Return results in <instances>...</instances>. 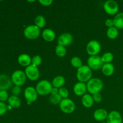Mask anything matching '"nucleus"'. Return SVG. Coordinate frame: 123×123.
<instances>
[{
  "label": "nucleus",
  "instance_id": "nucleus-1",
  "mask_svg": "<svg viewBox=\"0 0 123 123\" xmlns=\"http://www.w3.org/2000/svg\"><path fill=\"white\" fill-rule=\"evenodd\" d=\"M87 91L91 94L98 93L103 88V82L99 78H91L86 84Z\"/></svg>",
  "mask_w": 123,
  "mask_h": 123
},
{
  "label": "nucleus",
  "instance_id": "nucleus-2",
  "mask_svg": "<svg viewBox=\"0 0 123 123\" xmlns=\"http://www.w3.org/2000/svg\"><path fill=\"white\" fill-rule=\"evenodd\" d=\"M92 75V70L88 66L83 65L80 68H78L76 77L78 80L80 82H88L91 79Z\"/></svg>",
  "mask_w": 123,
  "mask_h": 123
},
{
  "label": "nucleus",
  "instance_id": "nucleus-3",
  "mask_svg": "<svg viewBox=\"0 0 123 123\" xmlns=\"http://www.w3.org/2000/svg\"><path fill=\"white\" fill-rule=\"evenodd\" d=\"M53 86L52 83L48 80H42L37 83L36 85V91L38 94L42 96H45L50 94Z\"/></svg>",
  "mask_w": 123,
  "mask_h": 123
},
{
  "label": "nucleus",
  "instance_id": "nucleus-4",
  "mask_svg": "<svg viewBox=\"0 0 123 123\" xmlns=\"http://www.w3.org/2000/svg\"><path fill=\"white\" fill-rule=\"evenodd\" d=\"M24 34L29 40H35L39 37L40 34V29L36 25H30L25 27Z\"/></svg>",
  "mask_w": 123,
  "mask_h": 123
},
{
  "label": "nucleus",
  "instance_id": "nucleus-5",
  "mask_svg": "<svg viewBox=\"0 0 123 123\" xmlns=\"http://www.w3.org/2000/svg\"><path fill=\"white\" fill-rule=\"evenodd\" d=\"M60 108L62 112L70 114L75 110V104L72 100L70 98H63L60 104Z\"/></svg>",
  "mask_w": 123,
  "mask_h": 123
},
{
  "label": "nucleus",
  "instance_id": "nucleus-6",
  "mask_svg": "<svg viewBox=\"0 0 123 123\" xmlns=\"http://www.w3.org/2000/svg\"><path fill=\"white\" fill-rule=\"evenodd\" d=\"M12 81L16 86H20L24 85L26 82V76L25 72H23L22 70H18L14 71L12 75Z\"/></svg>",
  "mask_w": 123,
  "mask_h": 123
},
{
  "label": "nucleus",
  "instance_id": "nucleus-7",
  "mask_svg": "<svg viewBox=\"0 0 123 123\" xmlns=\"http://www.w3.org/2000/svg\"><path fill=\"white\" fill-rule=\"evenodd\" d=\"M88 66L91 69L97 70L102 68L103 64V62L102 61V56L98 55L95 56H90L88 59Z\"/></svg>",
  "mask_w": 123,
  "mask_h": 123
},
{
  "label": "nucleus",
  "instance_id": "nucleus-8",
  "mask_svg": "<svg viewBox=\"0 0 123 123\" xmlns=\"http://www.w3.org/2000/svg\"><path fill=\"white\" fill-rule=\"evenodd\" d=\"M86 50L90 56L97 55L101 50L100 43L95 40L90 41L86 44Z\"/></svg>",
  "mask_w": 123,
  "mask_h": 123
},
{
  "label": "nucleus",
  "instance_id": "nucleus-9",
  "mask_svg": "<svg viewBox=\"0 0 123 123\" xmlns=\"http://www.w3.org/2000/svg\"><path fill=\"white\" fill-rule=\"evenodd\" d=\"M103 8L105 12L110 15L117 14L119 10V6L116 1L114 0H108L105 2Z\"/></svg>",
  "mask_w": 123,
  "mask_h": 123
},
{
  "label": "nucleus",
  "instance_id": "nucleus-10",
  "mask_svg": "<svg viewBox=\"0 0 123 123\" xmlns=\"http://www.w3.org/2000/svg\"><path fill=\"white\" fill-rule=\"evenodd\" d=\"M25 73L26 78L32 81L37 80L39 78L40 72L38 67L32 64L26 67Z\"/></svg>",
  "mask_w": 123,
  "mask_h": 123
},
{
  "label": "nucleus",
  "instance_id": "nucleus-11",
  "mask_svg": "<svg viewBox=\"0 0 123 123\" xmlns=\"http://www.w3.org/2000/svg\"><path fill=\"white\" fill-rule=\"evenodd\" d=\"M24 96L27 102L32 103L37 100L38 98V93L36 88L32 86H28L26 88L24 91Z\"/></svg>",
  "mask_w": 123,
  "mask_h": 123
},
{
  "label": "nucleus",
  "instance_id": "nucleus-12",
  "mask_svg": "<svg viewBox=\"0 0 123 123\" xmlns=\"http://www.w3.org/2000/svg\"><path fill=\"white\" fill-rule=\"evenodd\" d=\"M73 36L69 32H64L59 36L58 38V44L63 46H67L72 44L73 42Z\"/></svg>",
  "mask_w": 123,
  "mask_h": 123
},
{
  "label": "nucleus",
  "instance_id": "nucleus-13",
  "mask_svg": "<svg viewBox=\"0 0 123 123\" xmlns=\"http://www.w3.org/2000/svg\"><path fill=\"white\" fill-rule=\"evenodd\" d=\"M12 86V79L8 75L0 74V91H6Z\"/></svg>",
  "mask_w": 123,
  "mask_h": 123
},
{
  "label": "nucleus",
  "instance_id": "nucleus-14",
  "mask_svg": "<svg viewBox=\"0 0 123 123\" xmlns=\"http://www.w3.org/2000/svg\"><path fill=\"white\" fill-rule=\"evenodd\" d=\"M107 123H123V118L121 114L117 111H112L108 114Z\"/></svg>",
  "mask_w": 123,
  "mask_h": 123
},
{
  "label": "nucleus",
  "instance_id": "nucleus-15",
  "mask_svg": "<svg viewBox=\"0 0 123 123\" xmlns=\"http://www.w3.org/2000/svg\"><path fill=\"white\" fill-rule=\"evenodd\" d=\"M86 91H87V86H86V84H85V83L79 82L74 85L73 92L76 96H83L86 94Z\"/></svg>",
  "mask_w": 123,
  "mask_h": 123
},
{
  "label": "nucleus",
  "instance_id": "nucleus-16",
  "mask_svg": "<svg viewBox=\"0 0 123 123\" xmlns=\"http://www.w3.org/2000/svg\"><path fill=\"white\" fill-rule=\"evenodd\" d=\"M42 36L43 39L48 42H51L54 41L56 37L55 32L50 28L44 29L42 32Z\"/></svg>",
  "mask_w": 123,
  "mask_h": 123
},
{
  "label": "nucleus",
  "instance_id": "nucleus-17",
  "mask_svg": "<svg viewBox=\"0 0 123 123\" xmlns=\"http://www.w3.org/2000/svg\"><path fill=\"white\" fill-rule=\"evenodd\" d=\"M108 112L104 109H97L94 112V118L97 121H103L106 120L108 117Z\"/></svg>",
  "mask_w": 123,
  "mask_h": 123
},
{
  "label": "nucleus",
  "instance_id": "nucleus-18",
  "mask_svg": "<svg viewBox=\"0 0 123 123\" xmlns=\"http://www.w3.org/2000/svg\"><path fill=\"white\" fill-rule=\"evenodd\" d=\"M31 58H32L28 54H22L18 56V63L22 66L26 67L31 64Z\"/></svg>",
  "mask_w": 123,
  "mask_h": 123
},
{
  "label": "nucleus",
  "instance_id": "nucleus-19",
  "mask_svg": "<svg viewBox=\"0 0 123 123\" xmlns=\"http://www.w3.org/2000/svg\"><path fill=\"white\" fill-rule=\"evenodd\" d=\"M83 106L86 108H90L94 104V100L92 96L88 94H85L82 96L81 100Z\"/></svg>",
  "mask_w": 123,
  "mask_h": 123
},
{
  "label": "nucleus",
  "instance_id": "nucleus-20",
  "mask_svg": "<svg viewBox=\"0 0 123 123\" xmlns=\"http://www.w3.org/2000/svg\"><path fill=\"white\" fill-rule=\"evenodd\" d=\"M102 71L104 75L106 76H110L114 73L115 67L111 63L104 64L102 68Z\"/></svg>",
  "mask_w": 123,
  "mask_h": 123
},
{
  "label": "nucleus",
  "instance_id": "nucleus-21",
  "mask_svg": "<svg viewBox=\"0 0 123 123\" xmlns=\"http://www.w3.org/2000/svg\"><path fill=\"white\" fill-rule=\"evenodd\" d=\"M65 82H66L65 78L62 76L59 75L55 77L53 79L52 82V85L53 87L60 89V88L63 87Z\"/></svg>",
  "mask_w": 123,
  "mask_h": 123
},
{
  "label": "nucleus",
  "instance_id": "nucleus-22",
  "mask_svg": "<svg viewBox=\"0 0 123 123\" xmlns=\"http://www.w3.org/2000/svg\"><path fill=\"white\" fill-rule=\"evenodd\" d=\"M114 26L118 30L123 29V12L117 13L114 18Z\"/></svg>",
  "mask_w": 123,
  "mask_h": 123
},
{
  "label": "nucleus",
  "instance_id": "nucleus-23",
  "mask_svg": "<svg viewBox=\"0 0 123 123\" xmlns=\"http://www.w3.org/2000/svg\"><path fill=\"white\" fill-rule=\"evenodd\" d=\"M8 102L9 105L13 108H18L20 107L21 105V101L20 99L15 96H12L8 98Z\"/></svg>",
  "mask_w": 123,
  "mask_h": 123
},
{
  "label": "nucleus",
  "instance_id": "nucleus-24",
  "mask_svg": "<svg viewBox=\"0 0 123 123\" xmlns=\"http://www.w3.org/2000/svg\"><path fill=\"white\" fill-rule=\"evenodd\" d=\"M106 34L108 38L112 40H114L117 38L118 36L119 31L117 28H115V26H113V27L109 28L108 29Z\"/></svg>",
  "mask_w": 123,
  "mask_h": 123
},
{
  "label": "nucleus",
  "instance_id": "nucleus-25",
  "mask_svg": "<svg viewBox=\"0 0 123 123\" xmlns=\"http://www.w3.org/2000/svg\"><path fill=\"white\" fill-rule=\"evenodd\" d=\"M35 24L37 26H38L40 29L43 28L45 26L46 21V19L43 16L38 15L35 18Z\"/></svg>",
  "mask_w": 123,
  "mask_h": 123
},
{
  "label": "nucleus",
  "instance_id": "nucleus-26",
  "mask_svg": "<svg viewBox=\"0 0 123 123\" xmlns=\"http://www.w3.org/2000/svg\"><path fill=\"white\" fill-rule=\"evenodd\" d=\"M55 53L59 57H64L67 54V49L63 46L58 44L55 48Z\"/></svg>",
  "mask_w": 123,
  "mask_h": 123
},
{
  "label": "nucleus",
  "instance_id": "nucleus-27",
  "mask_svg": "<svg viewBox=\"0 0 123 123\" xmlns=\"http://www.w3.org/2000/svg\"><path fill=\"white\" fill-rule=\"evenodd\" d=\"M114 55L111 52H107L105 53L102 56V61L104 64L111 63L114 60Z\"/></svg>",
  "mask_w": 123,
  "mask_h": 123
},
{
  "label": "nucleus",
  "instance_id": "nucleus-28",
  "mask_svg": "<svg viewBox=\"0 0 123 123\" xmlns=\"http://www.w3.org/2000/svg\"><path fill=\"white\" fill-rule=\"evenodd\" d=\"M70 62L72 66L73 67H74V68H79L83 66L81 59L79 57H78V56H73L71 59Z\"/></svg>",
  "mask_w": 123,
  "mask_h": 123
},
{
  "label": "nucleus",
  "instance_id": "nucleus-29",
  "mask_svg": "<svg viewBox=\"0 0 123 123\" xmlns=\"http://www.w3.org/2000/svg\"><path fill=\"white\" fill-rule=\"evenodd\" d=\"M62 100V98L61 96L58 94L56 95H51L49 97V102L51 104L56 105H60Z\"/></svg>",
  "mask_w": 123,
  "mask_h": 123
},
{
  "label": "nucleus",
  "instance_id": "nucleus-30",
  "mask_svg": "<svg viewBox=\"0 0 123 123\" xmlns=\"http://www.w3.org/2000/svg\"><path fill=\"white\" fill-rule=\"evenodd\" d=\"M42 62V58L40 55H35L31 58V64L38 67Z\"/></svg>",
  "mask_w": 123,
  "mask_h": 123
},
{
  "label": "nucleus",
  "instance_id": "nucleus-31",
  "mask_svg": "<svg viewBox=\"0 0 123 123\" xmlns=\"http://www.w3.org/2000/svg\"><path fill=\"white\" fill-rule=\"evenodd\" d=\"M59 95L61 97V98H67L69 95L68 90L65 87H61L59 89Z\"/></svg>",
  "mask_w": 123,
  "mask_h": 123
},
{
  "label": "nucleus",
  "instance_id": "nucleus-32",
  "mask_svg": "<svg viewBox=\"0 0 123 123\" xmlns=\"http://www.w3.org/2000/svg\"><path fill=\"white\" fill-rule=\"evenodd\" d=\"M8 93L6 91H0V101L1 102H4L8 99Z\"/></svg>",
  "mask_w": 123,
  "mask_h": 123
},
{
  "label": "nucleus",
  "instance_id": "nucleus-33",
  "mask_svg": "<svg viewBox=\"0 0 123 123\" xmlns=\"http://www.w3.org/2000/svg\"><path fill=\"white\" fill-rule=\"evenodd\" d=\"M7 106L4 102L0 101V116L6 114L7 112Z\"/></svg>",
  "mask_w": 123,
  "mask_h": 123
},
{
  "label": "nucleus",
  "instance_id": "nucleus-34",
  "mask_svg": "<svg viewBox=\"0 0 123 123\" xmlns=\"http://www.w3.org/2000/svg\"><path fill=\"white\" fill-rule=\"evenodd\" d=\"M21 93V88L19 86H14L12 89V94L13 96H18Z\"/></svg>",
  "mask_w": 123,
  "mask_h": 123
},
{
  "label": "nucleus",
  "instance_id": "nucleus-35",
  "mask_svg": "<svg viewBox=\"0 0 123 123\" xmlns=\"http://www.w3.org/2000/svg\"><path fill=\"white\" fill-rule=\"evenodd\" d=\"M92 98H93L94 102H96V103H99L102 100V96L100 92L94 94L92 96Z\"/></svg>",
  "mask_w": 123,
  "mask_h": 123
},
{
  "label": "nucleus",
  "instance_id": "nucleus-36",
  "mask_svg": "<svg viewBox=\"0 0 123 123\" xmlns=\"http://www.w3.org/2000/svg\"><path fill=\"white\" fill-rule=\"evenodd\" d=\"M38 2L43 6H49L52 4L53 1L52 0H39Z\"/></svg>",
  "mask_w": 123,
  "mask_h": 123
},
{
  "label": "nucleus",
  "instance_id": "nucleus-37",
  "mask_svg": "<svg viewBox=\"0 0 123 123\" xmlns=\"http://www.w3.org/2000/svg\"><path fill=\"white\" fill-rule=\"evenodd\" d=\"M105 25L109 28H111L114 26V20L113 19H107L105 21Z\"/></svg>",
  "mask_w": 123,
  "mask_h": 123
},
{
  "label": "nucleus",
  "instance_id": "nucleus-38",
  "mask_svg": "<svg viewBox=\"0 0 123 123\" xmlns=\"http://www.w3.org/2000/svg\"><path fill=\"white\" fill-rule=\"evenodd\" d=\"M58 93H59V89L56 88H55V87H53L51 90V92H50L51 95H56V94H58Z\"/></svg>",
  "mask_w": 123,
  "mask_h": 123
},
{
  "label": "nucleus",
  "instance_id": "nucleus-39",
  "mask_svg": "<svg viewBox=\"0 0 123 123\" xmlns=\"http://www.w3.org/2000/svg\"><path fill=\"white\" fill-rule=\"evenodd\" d=\"M26 103H27V105H31V102H26Z\"/></svg>",
  "mask_w": 123,
  "mask_h": 123
},
{
  "label": "nucleus",
  "instance_id": "nucleus-40",
  "mask_svg": "<svg viewBox=\"0 0 123 123\" xmlns=\"http://www.w3.org/2000/svg\"><path fill=\"white\" fill-rule=\"evenodd\" d=\"M28 2H34V1H28Z\"/></svg>",
  "mask_w": 123,
  "mask_h": 123
},
{
  "label": "nucleus",
  "instance_id": "nucleus-41",
  "mask_svg": "<svg viewBox=\"0 0 123 123\" xmlns=\"http://www.w3.org/2000/svg\"><path fill=\"white\" fill-rule=\"evenodd\" d=\"M105 123V122H102V123Z\"/></svg>",
  "mask_w": 123,
  "mask_h": 123
}]
</instances>
